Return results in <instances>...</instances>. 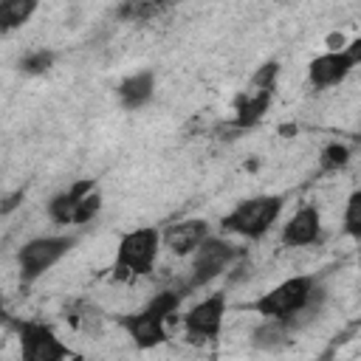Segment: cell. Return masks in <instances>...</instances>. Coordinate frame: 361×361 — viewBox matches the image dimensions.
Instances as JSON below:
<instances>
[{"label":"cell","instance_id":"cell-17","mask_svg":"<svg viewBox=\"0 0 361 361\" xmlns=\"http://www.w3.org/2000/svg\"><path fill=\"white\" fill-rule=\"evenodd\" d=\"M350 158H353V149H350L347 144L330 141V144L322 147V152H319V169H322V172H338V169H344V166L350 164Z\"/></svg>","mask_w":361,"mask_h":361},{"label":"cell","instance_id":"cell-24","mask_svg":"<svg viewBox=\"0 0 361 361\" xmlns=\"http://www.w3.org/2000/svg\"><path fill=\"white\" fill-rule=\"evenodd\" d=\"M166 3H178V0H166Z\"/></svg>","mask_w":361,"mask_h":361},{"label":"cell","instance_id":"cell-15","mask_svg":"<svg viewBox=\"0 0 361 361\" xmlns=\"http://www.w3.org/2000/svg\"><path fill=\"white\" fill-rule=\"evenodd\" d=\"M290 336H293V330L285 322H279V319H262L254 327V333H251V344L259 347V350L276 353V350H282L290 341Z\"/></svg>","mask_w":361,"mask_h":361},{"label":"cell","instance_id":"cell-11","mask_svg":"<svg viewBox=\"0 0 361 361\" xmlns=\"http://www.w3.org/2000/svg\"><path fill=\"white\" fill-rule=\"evenodd\" d=\"M209 237V223L203 217H183L161 231V245L175 257H189Z\"/></svg>","mask_w":361,"mask_h":361},{"label":"cell","instance_id":"cell-4","mask_svg":"<svg viewBox=\"0 0 361 361\" xmlns=\"http://www.w3.org/2000/svg\"><path fill=\"white\" fill-rule=\"evenodd\" d=\"M76 245V234H42L20 245L17 251V271L23 285H34L45 276L71 248Z\"/></svg>","mask_w":361,"mask_h":361},{"label":"cell","instance_id":"cell-9","mask_svg":"<svg viewBox=\"0 0 361 361\" xmlns=\"http://www.w3.org/2000/svg\"><path fill=\"white\" fill-rule=\"evenodd\" d=\"M118 324L133 338V344L141 347V350H149V347H158L161 341H166V324L169 322L152 305H144L141 310L121 316Z\"/></svg>","mask_w":361,"mask_h":361},{"label":"cell","instance_id":"cell-6","mask_svg":"<svg viewBox=\"0 0 361 361\" xmlns=\"http://www.w3.org/2000/svg\"><path fill=\"white\" fill-rule=\"evenodd\" d=\"M11 327L20 338V353L25 361H65L73 355V350L45 322L11 319Z\"/></svg>","mask_w":361,"mask_h":361},{"label":"cell","instance_id":"cell-22","mask_svg":"<svg viewBox=\"0 0 361 361\" xmlns=\"http://www.w3.org/2000/svg\"><path fill=\"white\" fill-rule=\"evenodd\" d=\"M276 79H279V62H265V65H259L257 71H254V76H251V87H259V90H274L276 87Z\"/></svg>","mask_w":361,"mask_h":361},{"label":"cell","instance_id":"cell-1","mask_svg":"<svg viewBox=\"0 0 361 361\" xmlns=\"http://www.w3.org/2000/svg\"><path fill=\"white\" fill-rule=\"evenodd\" d=\"M158 251H161V234L152 226H141V228L121 234V240L116 245L113 279L133 282L138 276H149L155 271Z\"/></svg>","mask_w":361,"mask_h":361},{"label":"cell","instance_id":"cell-10","mask_svg":"<svg viewBox=\"0 0 361 361\" xmlns=\"http://www.w3.org/2000/svg\"><path fill=\"white\" fill-rule=\"evenodd\" d=\"M319 240H322V212L313 203H305L282 226V245L285 248H310Z\"/></svg>","mask_w":361,"mask_h":361},{"label":"cell","instance_id":"cell-18","mask_svg":"<svg viewBox=\"0 0 361 361\" xmlns=\"http://www.w3.org/2000/svg\"><path fill=\"white\" fill-rule=\"evenodd\" d=\"M54 62H56V54L51 48H34L20 59V71L28 76H42L54 68Z\"/></svg>","mask_w":361,"mask_h":361},{"label":"cell","instance_id":"cell-20","mask_svg":"<svg viewBox=\"0 0 361 361\" xmlns=\"http://www.w3.org/2000/svg\"><path fill=\"white\" fill-rule=\"evenodd\" d=\"M344 231H347V237H353V240H358L361 237V192L355 189V192H350V197H347V203H344Z\"/></svg>","mask_w":361,"mask_h":361},{"label":"cell","instance_id":"cell-2","mask_svg":"<svg viewBox=\"0 0 361 361\" xmlns=\"http://www.w3.org/2000/svg\"><path fill=\"white\" fill-rule=\"evenodd\" d=\"M316 285H319V279L313 274H293V276L282 279L279 285L268 288L265 293H259L248 305V310H254L262 319H279L288 324L305 307V302L313 296Z\"/></svg>","mask_w":361,"mask_h":361},{"label":"cell","instance_id":"cell-12","mask_svg":"<svg viewBox=\"0 0 361 361\" xmlns=\"http://www.w3.org/2000/svg\"><path fill=\"white\" fill-rule=\"evenodd\" d=\"M90 189H96V180L82 178V180L71 183L65 192L54 195V197L48 200V209H45V212H48V220H51V223H56V226H73V220H76V209H79V200H82Z\"/></svg>","mask_w":361,"mask_h":361},{"label":"cell","instance_id":"cell-3","mask_svg":"<svg viewBox=\"0 0 361 361\" xmlns=\"http://www.w3.org/2000/svg\"><path fill=\"white\" fill-rule=\"evenodd\" d=\"M282 206H285L282 195H254V197L237 203L220 220V226H223V231L237 234L243 240H262L271 231V226L279 220Z\"/></svg>","mask_w":361,"mask_h":361},{"label":"cell","instance_id":"cell-13","mask_svg":"<svg viewBox=\"0 0 361 361\" xmlns=\"http://www.w3.org/2000/svg\"><path fill=\"white\" fill-rule=\"evenodd\" d=\"M116 96H118V104L124 110H130V113L141 110L155 96V73L152 71H135V73L124 76L116 87Z\"/></svg>","mask_w":361,"mask_h":361},{"label":"cell","instance_id":"cell-14","mask_svg":"<svg viewBox=\"0 0 361 361\" xmlns=\"http://www.w3.org/2000/svg\"><path fill=\"white\" fill-rule=\"evenodd\" d=\"M271 99H274V90H259V87H251L248 85L237 96V102H234V118H231V124L240 127V130H248V127L259 124L262 116L271 107Z\"/></svg>","mask_w":361,"mask_h":361},{"label":"cell","instance_id":"cell-23","mask_svg":"<svg viewBox=\"0 0 361 361\" xmlns=\"http://www.w3.org/2000/svg\"><path fill=\"white\" fill-rule=\"evenodd\" d=\"M23 197H25V192H23V189H17L14 195H8V197L0 203V214H8V212H14V209L20 206V200H23Z\"/></svg>","mask_w":361,"mask_h":361},{"label":"cell","instance_id":"cell-8","mask_svg":"<svg viewBox=\"0 0 361 361\" xmlns=\"http://www.w3.org/2000/svg\"><path fill=\"white\" fill-rule=\"evenodd\" d=\"M226 293H212L206 299H200L195 307H189L183 313V333L186 341L192 344H206L212 338L220 336L223 330V319H226Z\"/></svg>","mask_w":361,"mask_h":361},{"label":"cell","instance_id":"cell-21","mask_svg":"<svg viewBox=\"0 0 361 361\" xmlns=\"http://www.w3.org/2000/svg\"><path fill=\"white\" fill-rule=\"evenodd\" d=\"M99 212H102V195H99L96 189H90V192L79 200V209H76V220H73V226H85V223H90Z\"/></svg>","mask_w":361,"mask_h":361},{"label":"cell","instance_id":"cell-16","mask_svg":"<svg viewBox=\"0 0 361 361\" xmlns=\"http://www.w3.org/2000/svg\"><path fill=\"white\" fill-rule=\"evenodd\" d=\"M39 8V0H0V34L23 28Z\"/></svg>","mask_w":361,"mask_h":361},{"label":"cell","instance_id":"cell-19","mask_svg":"<svg viewBox=\"0 0 361 361\" xmlns=\"http://www.w3.org/2000/svg\"><path fill=\"white\" fill-rule=\"evenodd\" d=\"M68 319L82 333H99L102 330V322H104V316H102V310L96 305H76Z\"/></svg>","mask_w":361,"mask_h":361},{"label":"cell","instance_id":"cell-5","mask_svg":"<svg viewBox=\"0 0 361 361\" xmlns=\"http://www.w3.org/2000/svg\"><path fill=\"white\" fill-rule=\"evenodd\" d=\"M240 254H243V251H240L234 243L209 234V237L189 254V257H192V265H189V276H186V282L180 285V290L189 293V290H197V288L209 285L212 279H217L220 274H226V268H231V262H234Z\"/></svg>","mask_w":361,"mask_h":361},{"label":"cell","instance_id":"cell-7","mask_svg":"<svg viewBox=\"0 0 361 361\" xmlns=\"http://www.w3.org/2000/svg\"><path fill=\"white\" fill-rule=\"evenodd\" d=\"M358 62H361V39H353L347 48L327 51V54L310 59V65H307V82L316 90L336 87V85H341L353 73V68Z\"/></svg>","mask_w":361,"mask_h":361}]
</instances>
